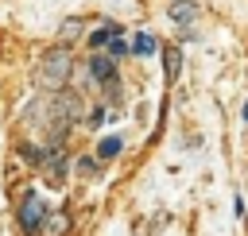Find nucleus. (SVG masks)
Instances as JSON below:
<instances>
[{"label":"nucleus","mask_w":248,"mask_h":236,"mask_svg":"<svg viewBox=\"0 0 248 236\" xmlns=\"http://www.w3.org/2000/svg\"><path fill=\"white\" fill-rule=\"evenodd\" d=\"M70 74H74V54H70V46L58 43V46L43 50V58H39V85H43V89H50V93L66 89Z\"/></svg>","instance_id":"obj_1"},{"label":"nucleus","mask_w":248,"mask_h":236,"mask_svg":"<svg viewBox=\"0 0 248 236\" xmlns=\"http://www.w3.org/2000/svg\"><path fill=\"white\" fill-rule=\"evenodd\" d=\"M85 70H89V81H93V85H101L108 97H116V93H120V74H116V62H112L108 54H89Z\"/></svg>","instance_id":"obj_2"},{"label":"nucleus","mask_w":248,"mask_h":236,"mask_svg":"<svg viewBox=\"0 0 248 236\" xmlns=\"http://www.w3.org/2000/svg\"><path fill=\"white\" fill-rule=\"evenodd\" d=\"M43 217H46V201H43V193H35V190H27V197L19 201V224H23L27 232H39V224H43Z\"/></svg>","instance_id":"obj_3"},{"label":"nucleus","mask_w":248,"mask_h":236,"mask_svg":"<svg viewBox=\"0 0 248 236\" xmlns=\"http://www.w3.org/2000/svg\"><path fill=\"white\" fill-rule=\"evenodd\" d=\"M116 35H120V27H116V23H101V27H93V31L85 35V43H89L93 50H101V46H108Z\"/></svg>","instance_id":"obj_4"},{"label":"nucleus","mask_w":248,"mask_h":236,"mask_svg":"<svg viewBox=\"0 0 248 236\" xmlns=\"http://www.w3.org/2000/svg\"><path fill=\"white\" fill-rule=\"evenodd\" d=\"M155 50H159V43H155V35H147V31H136L132 43H128V54H140V58H151Z\"/></svg>","instance_id":"obj_5"},{"label":"nucleus","mask_w":248,"mask_h":236,"mask_svg":"<svg viewBox=\"0 0 248 236\" xmlns=\"http://www.w3.org/2000/svg\"><path fill=\"white\" fill-rule=\"evenodd\" d=\"M178 70H182V54H178V46H163V77L174 81Z\"/></svg>","instance_id":"obj_6"},{"label":"nucleus","mask_w":248,"mask_h":236,"mask_svg":"<svg viewBox=\"0 0 248 236\" xmlns=\"http://www.w3.org/2000/svg\"><path fill=\"white\" fill-rule=\"evenodd\" d=\"M66 228H70V217L66 213H46L43 224H39V232H46V236H62Z\"/></svg>","instance_id":"obj_7"},{"label":"nucleus","mask_w":248,"mask_h":236,"mask_svg":"<svg viewBox=\"0 0 248 236\" xmlns=\"http://www.w3.org/2000/svg\"><path fill=\"white\" fill-rule=\"evenodd\" d=\"M124 151V139L120 135H105L101 143H97V159H116Z\"/></svg>","instance_id":"obj_8"},{"label":"nucleus","mask_w":248,"mask_h":236,"mask_svg":"<svg viewBox=\"0 0 248 236\" xmlns=\"http://www.w3.org/2000/svg\"><path fill=\"white\" fill-rule=\"evenodd\" d=\"M108 58H112V62H116V58H128V39H124V31L108 43Z\"/></svg>","instance_id":"obj_9"},{"label":"nucleus","mask_w":248,"mask_h":236,"mask_svg":"<svg viewBox=\"0 0 248 236\" xmlns=\"http://www.w3.org/2000/svg\"><path fill=\"white\" fill-rule=\"evenodd\" d=\"M170 15H174V23H190L194 19V4H174Z\"/></svg>","instance_id":"obj_10"},{"label":"nucleus","mask_w":248,"mask_h":236,"mask_svg":"<svg viewBox=\"0 0 248 236\" xmlns=\"http://www.w3.org/2000/svg\"><path fill=\"white\" fill-rule=\"evenodd\" d=\"M78 31H81V19H66V23H62V46H66Z\"/></svg>","instance_id":"obj_11"},{"label":"nucleus","mask_w":248,"mask_h":236,"mask_svg":"<svg viewBox=\"0 0 248 236\" xmlns=\"http://www.w3.org/2000/svg\"><path fill=\"white\" fill-rule=\"evenodd\" d=\"M105 116H108V112H105V108H93V112H89V116H85V124H89V128H97V124H101V120H105Z\"/></svg>","instance_id":"obj_12"},{"label":"nucleus","mask_w":248,"mask_h":236,"mask_svg":"<svg viewBox=\"0 0 248 236\" xmlns=\"http://www.w3.org/2000/svg\"><path fill=\"white\" fill-rule=\"evenodd\" d=\"M78 170H81V174H93L97 162H93V159H78Z\"/></svg>","instance_id":"obj_13"},{"label":"nucleus","mask_w":248,"mask_h":236,"mask_svg":"<svg viewBox=\"0 0 248 236\" xmlns=\"http://www.w3.org/2000/svg\"><path fill=\"white\" fill-rule=\"evenodd\" d=\"M240 116H244V124H248V101H244V108H240Z\"/></svg>","instance_id":"obj_14"}]
</instances>
